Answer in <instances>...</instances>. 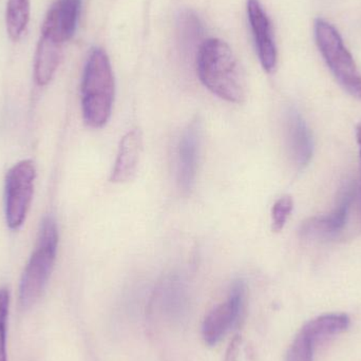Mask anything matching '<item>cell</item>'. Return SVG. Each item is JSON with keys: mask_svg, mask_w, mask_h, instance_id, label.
<instances>
[{"mask_svg": "<svg viewBox=\"0 0 361 361\" xmlns=\"http://www.w3.org/2000/svg\"><path fill=\"white\" fill-rule=\"evenodd\" d=\"M203 35V25L192 11L185 10L178 17V36L180 48L188 53L197 46Z\"/></svg>", "mask_w": 361, "mask_h": 361, "instance_id": "16", "label": "cell"}, {"mask_svg": "<svg viewBox=\"0 0 361 361\" xmlns=\"http://www.w3.org/2000/svg\"><path fill=\"white\" fill-rule=\"evenodd\" d=\"M31 14L30 0H8L6 11V32L11 39L17 42L27 30Z\"/></svg>", "mask_w": 361, "mask_h": 361, "instance_id": "14", "label": "cell"}, {"mask_svg": "<svg viewBox=\"0 0 361 361\" xmlns=\"http://www.w3.org/2000/svg\"><path fill=\"white\" fill-rule=\"evenodd\" d=\"M318 339L305 328L299 331L286 353V361H314V350Z\"/></svg>", "mask_w": 361, "mask_h": 361, "instance_id": "18", "label": "cell"}, {"mask_svg": "<svg viewBox=\"0 0 361 361\" xmlns=\"http://www.w3.org/2000/svg\"><path fill=\"white\" fill-rule=\"evenodd\" d=\"M143 140L139 129L129 131L122 141L118 148L116 164L112 171L111 182L127 183L135 178L141 158Z\"/></svg>", "mask_w": 361, "mask_h": 361, "instance_id": "12", "label": "cell"}, {"mask_svg": "<svg viewBox=\"0 0 361 361\" xmlns=\"http://www.w3.org/2000/svg\"><path fill=\"white\" fill-rule=\"evenodd\" d=\"M315 40L333 75L352 97L361 101V73L338 30L324 18L314 23Z\"/></svg>", "mask_w": 361, "mask_h": 361, "instance_id": "4", "label": "cell"}, {"mask_svg": "<svg viewBox=\"0 0 361 361\" xmlns=\"http://www.w3.org/2000/svg\"><path fill=\"white\" fill-rule=\"evenodd\" d=\"M245 288L243 282L237 281L231 288L228 298L216 305L205 317L202 326V335L206 345H218L223 337L233 328L243 307Z\"/></svg>", "mask_w": 361, "mask_h": 361, "instance_id": "7", "label": "cell"}, {"mask_svg": "<svg viewBox=\"0 0 361 361\" xmlns=\"http://www.w3.org/2000/svg\"><path fill=\"white\" fill-rule=\"evenodd\" d=\"M286 130L290 159L297 169H303L313 158V135L305 118L295 108L286 112Z\"/></svg>", "mask_w": 361, "mask_h": 361, "instance_id": "11", "label": "cell"}, {"mask_svg": "<svg viewBox=\"0 0 361 361\" xmlns=\"http://www.w3.org/2000/svg\"><path fill=\"white\" fill-rule=\"evenodd\" d=\"M197 71L202 84L214 94L240 104L247 95L245 73L231 47L219 38L202 42L197 53Z\"/></svg>", "mask_w": 361, "mask_h": 361, "instance_id": "1", "label": "cell"}, {"mask_svg": "<svg viewBox=\"0 0 361 361\" xmlns=\"http://www.w3.org/2000/svg\"><path fill=\"white\" fill-rule=\"evenodd\" d=\"M225 361H245L243 343L240 337H235L231 341L225 355Z\"/></svg>", "mask_w": 361, "mask_h": 361, "instance_id": "21", "label": "cell"}, {"mask_svg": "<svg viewBox=\"0 0 361 361\" xmlns=\"http://www.w3.org/2000/svg\"><path fill=\"white\" fill-rule=\"evenodd\" d=\"M82 110L91 128H102L111 116L114 101V76L109 57L101 48L89 54L82 80Z\"/></svg>", "mask_w": 361, "mask_h": 361, "instance_id": "2", "label": "cell"}, {"mask_svg": "<svg viewBox=\"0 0 361 361\" xmlns=\"http://www.w3.org/2000/svg\"><path fill=\"white\" fill-rule=\"evenodd\" d=\"M247 16L259 61L265 71L273 72L277 66V47L273 27L259 0H247Z\"/></svg>", "mask_w": 361, "mask_h": 361, "instance_id": "8", "label": "cell"}, {"mask_svg": "<svg viewBox=\"0 0 361 361\" xmlns=\"http://www.w3.org/2000/svg\"><path fill=\"white\" fill-rule=\"evenodd\" d=\"M159 305L161 311L171 317L180 316L184 309V290L182 283L177 279H169L162 284L159 290Z\"/></svg>", "mask_w": 361, "mask_h": 361, "instance_id": "17", "label": "cell"}, {"mask_svg": "<svg viewBox=\"0 0 361 361\" xmlns=\"http://www.w3.org/2000/svg\"><path fill=\"white\" fill-rule=\"evenodd\" d=\"M82 0H56L49 8L40 36L63 44L75 34Z\"/></svg>", "mask_w": 361, "mask_h": 361, "instance_id": "9", "label": "cell"}, {"mask_svg": "<svg viewBox=\"0 0 361 361\" xmlns=\"http://www.w3.org/2000/svg\"><path fill=\"white\" fill-rule=\"evenodd\" d=\"M36 167L33 161L23 160L8 169L4 180V212L8 228L23 226L33 199Z\"/></svg>", "mask_w": 361, "mask_h": 361, "instance_id": "5", "label": "cell"}, {"mask_svg": "<svg viewBox=\"0 0 361 361\" xmlns=\"http://www.w3.org/2000/svg\"><path fill=\"white\" fill-rule=\"evenodd\" d=\"M354 184L345 187L338 205L322 216H312L300 226L301 238L309 241H331L341 235L347 227L353 207Z\"/></svg>", "mask_w": 361, "mask_h": 361, "instance_id": "6", "label": "cell"}, {"mask_svg": "<svg viewBox=\"0 0 361 361\" xmlns=\"http://www.w3.org/2000/svg\"><path fill=\"white\" fill-rule=\"evenodd\" d=\"M294 208V201L290 195L280 197L274 204L271 209V229L275 233H280L286 226L288 216Z\"/></svg>", "mask_w": 361, "mask_h": 361, "instance_id": "19", "label": "cell"}, {"mask_svg": "<svg viewBox=\"0 0 361 361\" xmlns=\"http://www.w3.org/2000/svg\"><path fill=\"white\" fill-rule=\"evenodd\" d=\"M349 326L350 318L345 314H326L310 320L302 328L319 341L324 337L341 334Z\"/></svg>", "mask_w": 361, "mask_h": 361, "instance_id": "15", "label": "cell"}, {"mask_svg": "<svg viewBox=\"0 0 361 361\" xmlns=\"http://www.w3.org/2000/svg\"><path fill=\"white\" fill-rule=\"evenodd\" d=\"M63 57V44L40 36L34 59V80L39 87L50 84Z\"/></svg>", "mask_w": 361, "mask_h": 361, "instance_id": "13", "label": "cell"}, {"mask_svg": "<svg viewBox=\"0 0 361 361\" xmlns=\"http://www.w3.org/2000/svg\"><path fill=\"white\" fill-rule=\"evenodd\" d=\"M356 137H357V143L360 146V180L354 184V191H355V203L361 212V123L357 125V128H356Z\"/></svg>", "mask_w": 361, "mask_h": 361, "instance_id": "22", "label": "cell"}, {"mask_svg": "<svg viewBox=\"0 0 361 361\" xmlns=\"http://www.w3.org/2000/svg\"><path fill=\"white\" fill-rule=\"evenodd\" d=\"M57 246L56 221L53 216H44L35 250L25 265L19 283V302L23 309L33 307L44 293L56 260Z\"/></svg>", "mask_w": 361, "mask_h": 361, "instance_id": "3", "label": "cell"}, {"mask_svg": "<svg viewBox=\"0 0 361 361\" xmlns=\"http://www.w3.org/2000/svg\"><path fill=\"white\" fill-rule=\"evenodd\" d=\"M10 293L0 288V361H8L6 356V322H8Z\"/></svg>", "mask_w": 361, "mask_h": 361, "instance_id": "20", "label": "cell"}, {"mask_svg": "<svg viewBox=\"0 0 361 361\" xmlns=\"http://www.w3.org/2000/svg\"><path fill=\"white\" fill-rule=\"evenodd\" d=\"M201 123L197 118L183 131L178 147V183L185 192L191 190L197 177L201 148Z\"/></svg>", "mask_w": 361, "mask_h": 361, "instance_id": "10", "label": "cell"}]
</instances>
